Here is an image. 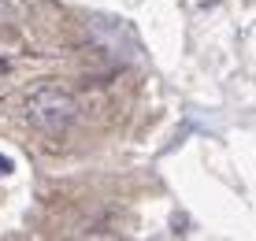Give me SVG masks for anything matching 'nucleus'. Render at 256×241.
Listing matches in <instances>:
<instances>
[{
  "mask_svg": "<svg viewBox=\"0 0 256 241\" xmlns=\"http://www.w3.org/2000/svg\"><path fill=\"white\" fill-rule=\"evenodd\" d=\"M22 15H26V4H22V0H0V26L19 22Z\"/></svg>",
  "mask_w": 256,
  "mask_h": 241,
  "instance_id": "obj_2",
  "label": "nucleus"
},
{
  "mask_svg": "<svg viewBox=\"0 0 256 241\" xmlns=\"http://www.w3.org/2000/svg\"><path fill=\"white\" fill-rule=\"evenodd\" d=\"M78 100L60 82H38L19 93V119L41 134H60L74 122Z\"/></svg>",
  "mask_w": 256,
  "mask_h": 241,
  "instance_id": "obj_1",
  "label": "nucleus"
},
{
  "mask_svg": "<svg viewBox=\"0 0 256 241\" xmlns=\"http://www.w3.org/2000/svg\"><path fill=\"white\" fill-rule=\"evenodd\" d=\"M12 174H15V160L8 152H0V178H12Z\"/></svg>",
  "mask_w": 256,
  "mask_h": 241,
  "instance_id": "obj_3",
  "label": "nucleus"
}]
</instances>
